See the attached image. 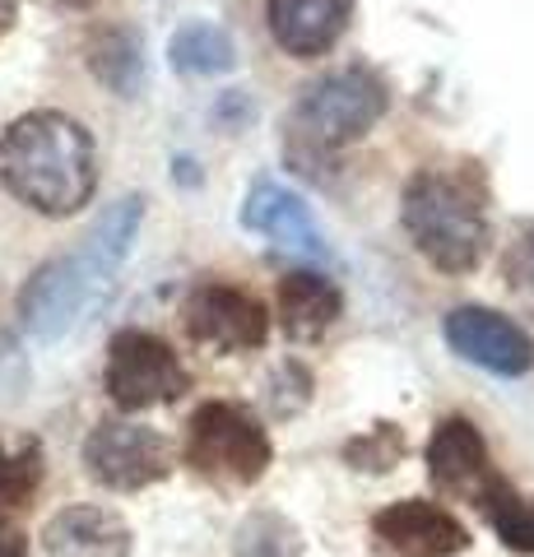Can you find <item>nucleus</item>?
<instances>
[{"mask_svg": "<svg viewBox=\"0 0 534 557\" xmlns=\"http://www.w3.org/2000/svg\"><path fill=\"white\" fill-rule=\"evenodd\" d=\"M0 186L42 219H71L98 190V149L65 112H24L0 135Z\"/></svg>", "mask_w": 534, "mask_h": 557, "instance_id": "1", "label": "nucleus"}, {"mask_svg": "<svg viewBox=\"0 0 534 557\" xmlns=\"http://www.w3.org/2000/svg\"><path fill=\"white\" fill-rule=\"evenodd\" d=\"M400 219L419 256L442 274H470L488 251V209L479 177L460 168L413 172L400 200Z\"/></svg>", "mask_w": 534, "mask_h": 557, "instance_id": "2", "label": "nucleus"}, {"mask_svg": "<svg viewBox=\"0 0 534 557\" xmlns=\"http://www.w3.org/2000/svg\"><path fill=\"white\" fill-rule=\"evenodd\" d=\"M390 108V89L363 65L321 75L302 89V98L288 112V139L298 149H344L363 139Z\"/></svg>", "mask_w": 534, "mask_h": 557, "instance_id": "3", "label": "nucleus"}, {"mask_svg": "<svg viewBox=\"0 0 534 557\" xmlns=\"http://www.w3.org/2000/svg\"><path fill=\"white\" fill-rule=\"evenodd\" d=\"M274 460L270 432L256 423L243 405L228 399H210L191 413L182 442V465L196 479L219 483V487H251L265 479V469Z\"/></svg>", "mask_w": 534, "mask_h": 557, "instance_id": "4", "label": "nucleus"}, {"mask_svg": "<svg viewBox=\"0 0 534 557\" xmlns=\"http://www.w3.org/2000/svg\"><path fill=\"white\" fill-rule=\"evenodd\" d=\"M186 391H191V376L167 339L149 335V330H116L108 344V395L116 409H159Z\"/></svg>", "mask_w": 534, "mask_h": 557, "instance_id": "5", "label": "nucleus"}, {"mask_svg": "<svg viewBox=\"0 0 534 557\" xmlns=\"http://www.w3.org/2000/svg\"><path fill=\"white\" fill-rule=\"evenodd\" d=\"M84 474L94 483L112 487V493H140L172 474V446L163 432L126 423V418H108L84 437Z\"/></svg>", "mask_w": 534, "mask_h": 557, "instance_id": "6", "label": "nucleus"}, {"mask_svg": "<svg viewBox=\"0 0 534 557\" xmlns=\"http://www.w3.org/2000/svg\"><path fill=\"white\" fill-rule=\"evenodd\" d=\"M94 293H98V278L79 265V256H57L24 278L14 311H20V325L33 339L51 344V339H61L65 330H75L84 307L94 302Z\"/></svg>", "mask_w": 534, "mask_h": 557, "instance_id": "7", "label": "nucleus"}, {"mask_svg": "<svg viewBox=\"0 0 534 557\" xmlns=\"http://www.w3.org/2000/svg\"><path fill=\"white\" fill-rule=\"evenodd\" d=\"M182 325L196 344L214 348V354H247V348H261L270 335L265 307L233 284H196L182 302Z\"/></svg>", "mask_w": 534, "mask_h": 557, "instance_id": "8", "label": "nucleus"}, {"mask_svg": "<svg viewBox=\"0 0 534 557\" xmlns=\"http://www.w3.org/2000/svg\"><path fill=\"white\" fill-rule=\"evenodd\" d=\"M427 479H433L446 497L470 502V507L484 511V502L502 487L507 479L493 469L484 432H479L470 418H442L427 437Z\"/></svg>", "mask_w": 534, "mask_h": 557, "instance_id": "9", "label": "nucleus"}, {"mask_svg": "<svg viewBox=\"0 0 534 557\" xmlns=\"http://www.w3.org/2000/svg\"><path fill=\"white\" fill-rule=\"evenodd\" d=\"M442 335L451 344V354L474 362L493 376H525L534 368V339L525 335L511 317L493 307H456L446 311Z\"/></svg>", "mask_w": 534, "mask_h": 557, "instance_id": "10", "label": "nucleus"}, {"mask_svg": "<svg viewBox=\"0 0 534 557\" xmlns=\"http://www.w3.org/2000/svg\"><path fill=\"white\" fill-rule=\"evenodd\" d=\"M372 539L390 557H460L470 548V530L460 520L423 497L390 502L372 516Z\"/></svg>", "mask_w": 534, "mask_h": 557, "instance_id": "11", "label": "nucleus"}, {"mask_svg": "<svg viewBox=\"0 0 534 557\" xmlns=\"http://www.w3.org/2000/svg\"><path fill=\"white\" fill-rule=\"evenodd\" d=\"M353 5L358 0H265L270 38L293 61H316L344 38Z\"/></svg>", "mask_w": 534, "mask_h": 557, "instance_id": "12", "label": "nucleus"}, {"mask_svg": "<svg viewBox=\"0 0 534 557\" xmlns=\"http://www.w3.org/2000/svg\"><path fill=\"white\" fill-rule=\"evenodd\" d=\"M243 228L280 242V247H288V251H307V256L325 251V237H321L316 219H312V205H307L302 196H293V190L280 186V182H256L247 190Z\"/></svg>", "mask_w": 534, "mask_h": 557, "instance_id": "13", "label": "nucleus"}, {"mask_svg": "<svg viewBox=\"0 0 534 557\" xmlns=\"http://www.w3.org/2000/svg\"><path fill=\"white\" fill-rule=\"evenodd\" d=\"M42 544L51 557H131V525L112 507H65L47 520Z\"/></svg>", "mask_w": 534, "mask_h": 557, "instance_id": "14", "label": "nucleus"}, {"mask_svg": "<svg viewBox=\"0 0 534 557\" xmlns=\"http://www.w3.org/2000/svg\"><path fill=\"white\" fill-rule=\"evenodd\" d=\"M339 288L316 270H293L280 278V325L288 339H321L339 321Z\"/></svg>", "mask_w": 534, "mask_h": 557, "instance_id": "15", "label": "nucleus"}, {"mask_svg": "<svg viewBox=\"0 0 534 557\" xmlns=\"http://www.w3.org/2000/svg\"><path fill=\"white\" fill-rule=\"evenodd\" d=\"M140 223H145V196H122L102 209L94 219V228L84 233L75 256H79V265L98 278V288L122 270V260L131 256V242L140 237Z\"/></svg>", "mask_w": 534, "mask_h": 557, "instance_id": "16", "label": "nucleus"}, {"mask_svg": "<svg viewBox=\"0 0 534 557\" xmlns=\"http://www.w3.org/2000/svg\"><path fill=\"white\" fill-rule=\"evenodd\" d=\"M89 75L116 98H140L145 89V47L131 28H102L89 38Z\"/></svg>", "mask_w": 534, "mask_h": 557, "instance_id": "17", "label": "nucleus"}, {"mask_svg": "<svg viewBox=\"0 0 534 557\" xmlns=\"http://www.w3.org/2000/svg\"><path fill=\"white\" fill-rule=\"evenodd\" d=\"M167 61L182 75H228L237 65V47L214 24H182L167 42Z\"/></svg>", "mask_w": 534, "mask_h": 557, "instance_id": "18", "label": "nucleus"}, {"mask_svg": "<svg viewBox=\"0 0 534 557\" xmlns=\"http://www.w3.org/2000/svg\"><path fill=\"white\" fill-rule=\"evenodd\" d=\"M233 557H302V530L280 511H251L233 530Z\"/></svg>", "mask_w": 534, "mask_h": 557, "instance_id": "19", "label": "nucleus"}, {"mask_svg": "<svg viewBox=\"0 0 534 557\" xmlns=\"http://www.w3.org/2000/svg\"><path fill=\"white\" fill-rule=\"evenodd\" d=\"M488 525L511 553H530L534 557V497H521L511 483H502L497 493L484 502Z\"/></svg>", "mask_w": 534, "mask_h": 557, "instance_id": "20", "label": "nucleus"}, {"mask_svg": "<svg viewBox=\"0 0 534 557\" xmlns=\"http://www.w3.org/2000/svg\"><path fill=\"white\" fill-rule=\"evenodd\" d=\"M405 460V432L395 423H372L363 437H353L344 446V465L358 474H390Z\"/></svg>", "mask_w": 534, "mask_h": 557, "instance_id": "21", "label": "nucleus"}, {"mask_svg": "<svg viewBox=\"0 0 534 557\" xmlns=\"http://www.w3.org/2000/svg\"><path fill=\"white\" fill-rule=\"evenodd\" d=\"M42 483V446L24 442L14 456H0V511H14L38 493Z\"/></svg>", "mask_w": 534, "mask_h": 557, "instance_id": "22", "label": "nucleus"}, {"mask_svg": "<svg viewBox=\"0 0 534 557\" xmlns=\"http://www.w3.org/2000/svg\"><path fill=\"white\" fill-rule=\"evenodd\" d=\"M265 405L274 418H293L312 405V372L298 358H284L280 368L265 376Z\"/></svg>", "mask_w": 534, "mask_h": 557, "instance_id": "23", "label": "nucleus"}, {"mask_svg": "<svg viewBox=\"0 0 534 557\" xmlns=\"http://www.w3.org/2000/svg\"><path fill=\"white\" fill-rule=\"evenodd\" d=\"M502 278H507L511 298L534 311V219L511 233V247L502 256Z\"/></svg>", "mask_w": 534, "mask_h": 557, "instance_id": "24", "label": "nucleus"}, {"mask_svg": "<svg viewBox=\"0 0 534 557\" xmlns=\"http://www.w3.org/2000/svg\"><path fill=\"white\" fill-rule=\"evenodd\" d=\"M28 381H33L28 358L20 354V344H14L5 330H0V409H14V405H20L24 391H28Z\"/></svg>", "mask_w": 534, "mask_h": 557, "instance_id": "25", "label": "nucleus"}, {"mask_svg": "<svg viewBox=\"0 0 534 557\" xmlns=\"http://www.w3.org/2000/svg\"><path fill=\"white\" fill-rule=\"evenodd\" d=\"M0 557H28V539L20 525H5L0 520Z\"/></svg>", "mask_w": 534, "mask_h": 557, "instance_id": "26", "label": "nucleus"}, {"mask_svg": "<svg viewBox=\"0 0 534 557\" xmlns=\"http://www.w3.org/2000/svg\"><path fill=\"white\" fill-rule=\"evenodd\" d=\"M14 20H20V0H0V38L14 28Z\"/></svg>", "mask_w": 534, "mask_h": 557, "instance_id": "27", "label": "nucleus"}, {"mask_svg": "<svg viewBox=\"0 0 534 557\" xmlns=\"http://www.w3.org/2000/svg\"><path fill=\"white\" fill-rule=\"evenodd\" d=\"M61 5H75V10H84V5H94V0H61Z\"/></svg>", "mask_w": 534, "mask_h": 557, "instance_id": "28", "label": "nucleus"}]
</instances>
